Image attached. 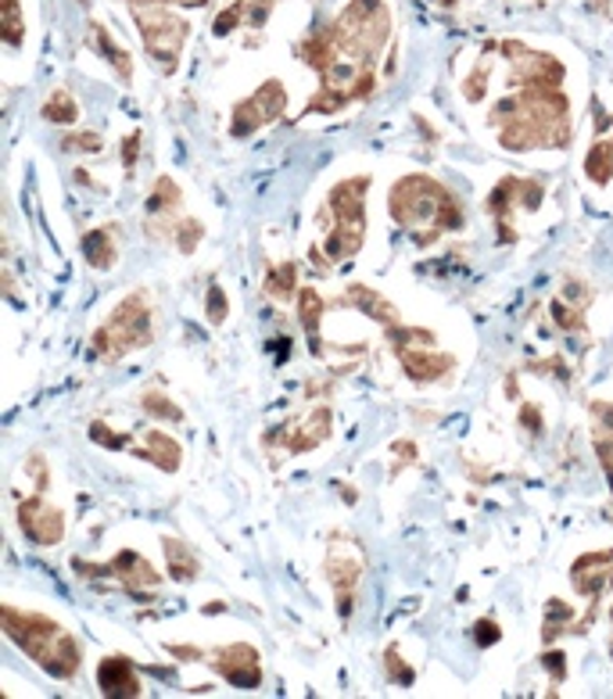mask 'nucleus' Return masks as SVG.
Instances as JSON below:
<instances>
[{
  "instance_id": "35",
  "label": "nucleus",
  "mask_w": 613,
  "mask_h": 699,
  "mask_svg": "<svg viewBox=\"0 0 613 699\" xmlns=\"http://www.w3.org/2000/svg\"><path fill=\"white\" fill-rule=\"evenodd\" d=\"M552 316H556V327L563 330H581V309H567L563 301H552Z\"/></svg>"
},
{
  "instance_id": "1",
  "label": "nucleus",
  "mask_w": 613,
  "mask_h": 699,
  "mask_svg": "<svg viewBox=\"0 0 613 699\" xmlns=\"http://www.w3.org/2000/svg\"><path fill=\"white\" fill-rule=\"evenodd\" d=\"M0 628H4V635L22 649V653L51 674V678H58V682L76 678V671L83 664L79 646L58 621L43 617V613L4 607L0 610Z\"/></svg>"
},
{
  "instance_id": "30",
  "label": "nucleus",
  "mask_w": 613,
  "mask_h": 699,
  "mask_svg": "<svg viewBox=\"0 0 613 699\" xmlns=\"http://www.w3.org/2000/svg\"><path fill=\"white\" fill-rule=\"evenodd\" d=\"M204 237V226L198 220H184L173 230V240H176V248L184 251V255H195V248H198V240Z\"/></svg>"
},
{
  "instance_id": "5",
  "label": "nucleus",
  "mask_w": 613,
  "mask_h": 699,
  "mask_svg": "<svg viewBox=\"0 0 613 699\" xmlns=\"http://www.w3.org/2000/svg\"><path fill=\"white\" fill-rule=\"evenodd\" d=\"M129 4H134L140 40L148 47V54L162 65H176L179 47L187 40V22L165 8V0H129Z\"/></svg>"
},
{
  "instance_id": "38",
  "label": "nucleus",
  "mask_w": 613,
  "mask_h": 699,
  "mask_svg": "<svg viewBox=\"0 0 613 699\" xmlns=\"http://www.w3.org/2000/svg\"><path fill=\"white\" fill-rule=\"evenodd\" d=\"M391 449H395V455H399V463H395V470H391V474H399V470H402V466H413V463H416V445H413V441H409V438H402V441H395V445H391Z\"/></svg>"
},
{
  "instance_id": "12",
  "label": "nucleus",
  "mask_w": 613,
  "mask_h": 699,
  "mask_svg": "<svg viewBox=\"0 0 613 699\" xmlns=\"http://www.w3.org/2000/svg\"><path fill=\"white\" fill-rule=\"evenodd\" d=\"M571 585L578 596L599 599L613 585V552H585V557L571 566Z\"/></svg>"
},
{
  "instance_id": "18",
  "label": "nucleus",
  "mask_w": 613,
  "mask_h": 699,
  "mask_svg": "<svg viewBox=\"0 0 613 699\" xmlns=\"http://www.w3.org/2000/svg\"><path fill=\"white\" fill-rule=\"evenodd\" d=\"M137 460H148L165 474H176L179 470V460H184V449H179V441L173 434L165 430H143V449H137Z\"/></svg>"
},
{
  "instance_id": "40",
  "label": "nucleus",
  "mask_w": 613,
  "mask_h": 699,
  "mask_svg": "<svg viewBox=\"0 0 613 699\" xmlns=\"http://www.w3.org/2000/svg\"><path fill=\"white\" fill-rule=\"evenodd\" d=\"M521 424L531 430V434H542L546 424H542V413H538L535 405H521Z\"/></svg>"
},
{
  "instance_id": "41",
  "label": "nucleus",
  "mask_w": 613,
  "mask_h": 699,
  "mask_svg": "<svg viewBox=\"0 0 613 699\" xmlns=\"http://www.w3.org/2000/svg\"><path fill=\"white\" fill-rule=\"evenodd\" d=\"M29 466H33V474H36V491H47V485H51V477H47V463H43V455H40V452H33V455H29Z\"/></svg>"
},
{
  "instance_id": "34",
  "label": "nucleus",
  "mask_w": 613,
  "mask_h": 699,
  "mask_svg": "<svg viewBox=\"0 0 613 699\" xmlns=\"http://www.w3.org/2000/svg\"><path fill=\"white\" fill-rule=\"evenodd\" d=\"M87 434H90V441H98V445H104V449H112V452L115 449H126V441H129L126 434H112V430H108L101 420H93Z\"/></svg>"
},
{
  "instance_id": "45",
  "label": "nucleus",
  "mask_w": 613,
  "mask_h": 699,
  "mask_svg": "<svg viewBox=\"0 0 613 699\" xmlns=\"http://www.w3.org/2000/svg\"><path fill=\"white\" fill-rule=\"evenodd\" d=\"M610 624H613V607H610Z\"/></svg>"
},
{
  "instance_id": "20",
  "label": "nucleus",
  "mask_w": 613,
  "mask_h": 699,
  "mask_svg": "<svg viewBox=\"0 0 613 699\" xmlns=\"http://www.w3.org/2000/svg\"><path fill=\"white\" fill-rule=\"evenodd\" d=\"M162 549H165V563H170V577H173V582H179V585L195 582V577H198V557H195V549H190L187 541L170 538V535L162 538Z\"/></svg>"
},
{
  "instance_id": "39",
  "label": "nucleus",
  "mask_w": 613,
  "mask_h": 699,
  "mask_svg": "<svg viewBox=\"0 0 613 699\" xmlns=\"http://www.w3.org/2000/svg\"><path fill=\"white\" fill-rule=\"evenodd\" d=\"M563 660H567V657L556 653V649H552V653H542V667H546L556 682L567 678V664H563Z\"/></svg>"
},
{
  "instance_id": "7",
  "label": "nucleus",
  "mask_w": 613,
  "mask_h": 699,
  "mask_svg": "<svg viewBox=\"0 0 613 699\" xmlns=\"http://www.w3.org/2000/svg\"><path fill=\"white\" fill-rule=\"evenodd\" d=\"M363 571H366V560L352 541H341L334 538V546L327 552V577L334 585V596H338V613L348 621L355 610V588L363 582Z\"/></svg>"
},
{
  "instance_id": "26",
  "label": "nucleus",
  "mask_w": 613,
  "mask_h": 699,
  "mask_svg": "<svg viewBox=\"0 0 613 699\" xmlns=\"http://www.w3.org/2000/svg\"><path fill=\"white\" fill-rule=\"evenodd\" d=\"M574 628V607H567L563 599H549L546 602V621H542V638L552 642L556 635Z\"/></svg>"
},
{
  "instance_id": "25",
  "label": "nucleus",
  "mask_w": 613,
  "mask_h": 699,
  "mask_svg": "<svg viewBox=\"0 0 613 699\" xmlns=\"http://www.w3.org/2000/svg\"><path fill=\"white\" fill-rule=\"evenodd\" d=\"M298 291V266L295 262H280V266H270L266 273V295L276 301H287Z\"/></svg>"
},
{
  "instance_id": "29",
  "label": "nucleus",
  "mask_w": 613,
  "mask_h": 699,
  "mask_svg": "<svg viewBox=\"0 0 613 699\" xmlns=\"http://www.w3.org/2000/svg\"><path fill=\"white\" fill-rule=\"evenodd\" d=\"M384 667H388V678L395 682V685H402V689H409L413 685V667L405 664V657L399 653V646H388V653H384Z\"/></svg>"
},
{
  "instance_id": "11",
  "label": "nucleus",
  "mask_w": 613,
  "mask_h": 699,
  "mask_svg": "<svg viewBox=\"0 0 613 699\" xmlns=\"http://www.w3.org/2000/svg\"><path fill=\"white\" fill-rule=\"evenodd\" d=\"M18 527L33 546L51 549L65 538V513L58 505L43 502V491L18 505Z\"/></svg>"
},
{
  "instance_id": "23",
  "label": "nucleus",
  "mask_w": 613,
  "mask_h": 699,
  "mask_svg": "<svg viewBox=\"0 0 613 699\" xmlns=\"http://www.w3.org/2000/svg\"><path fill=\"white\" fill-rule=\"evenodd\" d=\"M585 173L599 187L610 184V179H613V137L592 143V151H588V159H585Z\"/></svg>"
},
{
  "instance_id": "37",
  "label": "nucleus",
  "mask_w": 613,
  "mask_h": 699,
  "mask_svg": "<svg viewBox=\"0 0 613 699\" xmlns=\"http://www.w3.org/2000/svg\"><path fill=\"white\" fill-rule=\"evenodd\" d=\"M474 638H477V646H496L499 638H502L499 621H491V617L477 621V624H474Z\"/></svg>"
},
{
  "instance_id": "32",
  "label": "nucleus",
  "mask_w": 613,
  "mask_h": 699,
  "mask_svg": "<svg viewBox=\"0 0 613 699\" xmlns=\"http://www.w3.org/2000/svg\"><path fill=\"white\" fill-rule=\"evenodd\" d=\"M22 8H18V0H4V40L11 47H18L22 43Z\"/></svg>"
},
{
  "instance_id": "33",
  "label": "nucleus",
  "mask_w": 613,
  "mask_h": 699,
  "mask_svg": "<svg viewBox=\"0 0 613 699\" xmlns=\"http://www.w3.org/2000/svg\"><path fill=\"white\" fill-rule=\"evenodd\" d=\"M248 18V11H245V0H237L234 8H226L220 18H215V36H226V33H234L240 22Z\"/></svg>"
},
{
  "instance_id": "9",
  "label": "nucleus",
  "mask_w": 613,
  "mask_h": 699,
  "mask_svg": "<svg viewBox=\"0 0 613 699\" xmlns=\"http://www.w3.org/2000/svg\"><path fill=\"white\" fill-rule=\"evenodd\" d=\"M542 184H535V179H516V176H506L502 184L491 190L485 209L491 212V220L499 223V237L502 240H513V223H510V212H516V201L524 204L527 212H535L538 204H542Z\"/></svg>"
},
{
  "instance_id": "14",
  "label": "nucleus",
  "mask_w": 613,
  "mask_h": 699,
  "mask_svg": "<svg viewBox=\"0 0 613 699\" xmlns=\"http://www.w3.org/2000/svg\"><path fill=\"white\" fill-rule=\"evenodd\" d=\"M98 685H101L104 696H140L143 692L134 660L123 657V653L101 660V664H98Z\"/></svg>"
},
{
  "instance_id": "4",
  "label": "nucleus",
  "mask_w": 613,
  "mask_h": 699,
  "mask_svg": "<svg viewBox=\"0 0 613 699\" xmlns=\"http://www.w3.org/2000/svg\"><path fill=\"white\" fill-rule=\"evenodd\" d=\"M151 337H154L151 301L143 291H134V295H126L123 301H118V305L112 309V316L93 330L90 345L101 359H123L129 352H137V348H148Z\"/></svg>"
},
{
  "instance_id": "43",
  "label": "nucleus",
  "mask_w": 613,
  "mask_h": 699,
  "mask_svg": "<svg viewBox=\"0 0 613 699\" xmlns=\"http://www.w3.org/2000/svg\"><path fill=\"white\" fill-rule=\"evenodd\" d=\"M137 151H140V134H129L123 143V165L126 168H137Z\"/></svg>"
},
{
  "instance_id": "27",
  "label": "nucleus",
  "mask_w": 613,
  "mask_h": 699,
  "mask_svg": "<svg viewBox=\"0 0 613 699\" xmlns=\"http://www.w3.org/2000/svg\"><path fill=\"white\" fill-rule=\"evenodd\" d=\"M43 118H47V123L68 126V123H76V118H79V104L72 101L68 90L58 87L51 98H47V104H43Z\"/></svg>"
},
{
  "instance_id": "17",
  "label": "nucleus",
  "mask_w": 613,
  "mask_h": 699,
  "mask_svg": "<svg viewBox=\"0 0 613 699\" xmlns=\"http://www.w3.org/2000/svg\"><path fill=\"white\" fill-rule=\"evenodd\" d=\"M280 438H284L287 452H312L316 445H323L330 438V409L320 405L302 430H295V424H287V434H280Z\"/></svg>"
},
{
  "instance_id": "13",
  "label": "nucleus",
  "mask_w": 613,
  "mask_h": 699,
  "mask_svg": "<svg viewBox=\"0 0 613 699\" xmlns=\"http://www.w3.org/2000/svg\"><path fill=\"white\" fill-rule=\"evenodd\" d=\"M395 355H399L405 377L416 380V384L441 380L445 373L455 370V359L445 355V352H435V348H395Z\"/></svg>"
},
{
  "instance_id": "21",
  "label": "nucleus",
  "mask_w": 613,
  "mask_h": 699,
  "mask_svg": "<svg viewBox=\"0 0 613 699\" xmlns=\"http://www.w3.org/2000/svg\"><path fill=\"white\" fill-rule=\"evenodd\" d=\"M298 316H302V327L309 334V348L312 355H323V341H320V323H323V298L316 287H302L298 291Z\"/></svg>"
},
{
  "instance_id": "24",
  "label": "nucleus",
  "mask_w": 613,
  "mask_h": 699,
  "mask_svg": "<svg viewBox=\"0 0 613 699\" xmlns=\"http://www.w3.org/2000/svg\"><path fill=\"white\" fill-rule=\"evenodd\" d=\"M93 29V47L104 54V62L112 65V68H118V76H123V83H129L134 79V65H129V54L118 47L112 36H108V29L104 26H90Z\"/></svg>"
},
{
  "instance_id": "16",
  "label": "nucleus",
  "mask_w": 613,
  "mask_h": 699,
  "mask_svg": "<svg viewBox=\"0 0 613 699\" xmlns=\"http://www.w3.org/2000/svg\"><path fill=\"white\" fill-rule=\"evenodd\" d=\"M588 413H592V445H596L599 466H603L613 491V402H592Z\"/></svg>"
},
{
  "instance_id": "8",
  "label": "nucleus",
  "mask_w": 613,
  "mask_h": 699,
  "mask_svg": "<svg viewBox=\"0 0 613 699\" xmlns=\"http://www.w3.org/2000/svg\"><path fill=\"white\" fill-rule=\"evenodd\" d=\"M284 108H287V93H284L280 83H276V79L262 83V87H259L255 93H251L248 101H240V104L234 108L230 134H234V137H251L255 129L276 123V118L284 115Z\"/></svg>"
},
{
  "instance_id": "3",
  "label": "nucleus",
  "mask_w": 613,
  "mask_h": 699,
  "mask_svg": "<svg viewBox=\"0 0 613 699\" xmlns=\"http://www.w3.org/2000/svg\"><path fill=\"white\" fill-rule=\"evenodd\" d=\"M374 179L370 176H352L341 179L338 187L330 190L327 198V212H330V230L323 240V251H327L330 262H348L359 255L366 240V190Z\"/></svg>"
},
{
  "instance_id": "28",
  "label": "nucleus",
  "mask_w": 613,
  "mask_h": 699,
  "mask_svg": "<svg viewBox=\"0 0 613 699\" xmlns=\"http://www.w3.org/2000/svg\"><path fill=\"white\" fill-rule=\"evenodd\" d=\"M140 409L148 416H154V420H165V424H179V420H184V409H179L170 395H162V391H143L140 395Z\"/></svg>"
},
{
  "instance_id": "6",
  "label": "nucleus",
  "mask_w": 613,
  "mask_h": 699,
  "mask_svg": "<svg viewBox=\"0 0 613 699\" xmlns=\"http://www.w3.org/2000/svg\"><path fill=\"white\" fill-rule=\"evenodd\" d=\"M76 571L83 577H115V582L123 585V592L137 596V599H143V588H159L162 585V574L154 571V566L134 549H123L112 563H104V566L76 560Z\"/></svg>"
},
{
  "instance_id": "2",
  "label": "nucleus",
  "mask_w": 613,
  "mask_h": 699,
  "mask_svg": "<svg viewBox=\"0 0 613 699\" xmlns=\"http://www.w3.org/2000/svg\"><path fill=\"white\" fill-rule=\"evenodd\" d=\"M388 212L402 230H430V237L463 230V204L430 176H402L388 195Z\"/></svg>"
},
{
  "instance_id": "19",
  "label": "nucleus",
  "mask_w": 613,
  "mask_h": 699,
  "mask_svg": "<svg viewBox=\"0 0 613 699\" xmlns=\"http://www.w3.org/2000/svg\"><path fill=\"white\" fill-rule=\"evenodd\" d=\"M112 230H118V226H98V230H87L79 240V248H83V259L90 262L93 270H112L115 262H118V248H115V237Z\"/></svg>"
},
{
  "instance_id": "31",
  "label": "nucleus",
  "mask_w": 613,
  "mask_h": 699,
  "mask_svg": "<svg viewBox=\"0 0 613 699\" xmlns=\"http://www.w3.org/2000/svg\"><path fill=\"white\" fill-rule=\"evenodd\" d=\"M204 316H209L212 327H223L226 316H230V305H226V295L223 287H209V298H204Z\"/></svg>"
},
{
  "instance_id": "44",
  "label": "nucleus",
  "mask_w": 613,
  "mask_h": 699,
  "mask_svg": "<svg viewBox=\"0 0 613 699\" xmlns=\"http://www.w3.org/2000/svg\"><path fill=\"white\" fill-rule=\"evenodd\" d=\"M338 488H341V499H345L348 505H355V499H359V496H355V488H352V485H338Z\"/></svg>"
},
{
  "instance_id": "10",
  "label": "nucleus",
  "mask_w": 613,
  "mask_h": 699,
  "mask_svg": "<svg viewBox=\"0 0 613 699\" xmlns=\"http://www.w3.org/2000/svg\"><path fill=\"white\" fill-rule=\"evenodd\" d=\"M209 664L215 667L223 682H230L234 689H259L262 685V653L248 642H234L215 649Z\"/></svg>"
},
{
  "instance_id": "22",
  "label": "nucleus",
  "mask_w": 613,
  "mask_h": 699,
  "mask_svg": "<svg viewBox=\"0 0 613 699\" xmlns=\"http://www.w3.org/2000/svg\"><path fill=\"white\" fill-rule=\"evenodd\" d=\"M184 201V190L173 184V176H159L154 179V190L148 195V215H173Z\"/></svg>"
},
{
  "instance_id": "42",
  "label": "nucleus",
  "mask_w": 613,
  "mask_h": 699,
  "mask_svg": "<svg viewBox=\"0 0 613 699\" xmlns=\"http://www.w3.org/2000/svg\"><path fill=\"white\" fill-rule=\"evenodd\" d=\"M165 649H170V657L187 660V664H198V660H204V653L198 646H165Z\"/></svg>"
},
{
  "instance_id": "15",
  "label": "nucleus",
  "mask_w": 613,
  "mask_h": 699,
  "mask_svg": "<svg viewBox=\"0 0 613 699\" xmlns=\"http://www.w3.org/2000/svg\"><path fill=\"white\" fill-rule=\"evenodd\" d=\"M341 305H348V309H359L363 316H370V320H377L380 327H399V309L391 305L388 298H384L380 291H374V287H366V284H352L348 291L341 295Z\"/></svg>"
},
{
  "instance_id": "36",
  "label": "nucleus",
  "mask_w": 613,
  "mask_h": 699,
  "mask_svg": "<svg viewBox=\"0 0 613 699\" xmlns=\"http://www.w3.org/2000/svg\"><path fill=\"white\" fill-rule=\"evenodd\" d=\"M65 151H87V154H98V151H104V140H101V134H76V137H68V140H65Z\"/></svg>"
},
{
  "instance_id": "46",
  "label": "nucleus",
  "mask_w": 613,
  "mask_h": 699,
  "mask_svg": "<svg viewBox=\"0 0 613 699\" xmlns=\"http://www.w3.org/2000/svg\"><path fill=\"white\" fill-rule=\"evenodd\" d=\"M610 653H613V646H610Z\"/></svg>"
}]
</instances>
